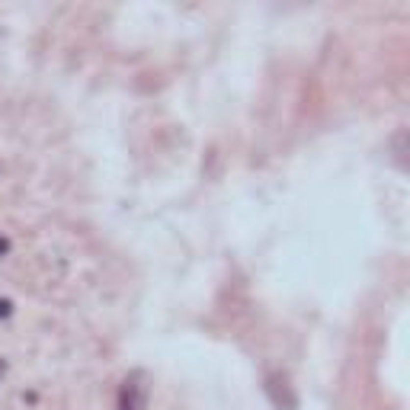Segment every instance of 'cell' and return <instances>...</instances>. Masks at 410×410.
<instances>
[{
    "mask_svg": "<svg viewBox=\"0 0 410 410\" xmlns=\"http://www.w3.org/2000/svg\"><path fill=\"white\" fill-rule=\"evenodd\" d=\"M0 372H3V362H0Z\"/></svg>",
    "mask_w": 410,
    "mask_h": 410,
    "instance_id": "6da1fadb",
    "label": "cell"
}]
</instances>
